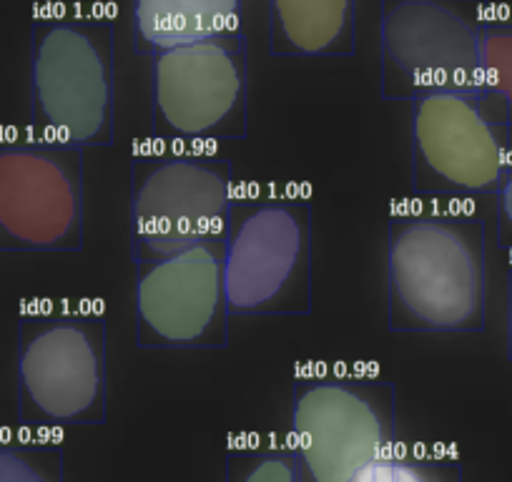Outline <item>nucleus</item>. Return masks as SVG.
<instances>
[{
  "label": "nucleus",
  "mask_w": 512,
  "mask_h": 482,
  "mask_svg": "<svg viewBox=\"0 0 512 482\" xmlns=\"http://www.w3.org/2000/svg\"><path fill=\"white\" fill-rule=\"evenodd\" d=\"M447 196L395 201L387 221L392 332L485 329V221Z\"/></svg>",
  "instance_id": "f257e3e1"
},
{
  "label": "nucleus",
  "mask_w": 512,
  "mask_h": 482,
  "mask_svg": "<svg viewBox=\"0 0 512 482\" xmlns=\"http://www.w3.org/2000/svg\"><path fill=\"white\" fill-rule=\"evenodd\" d=\"M31 129L51 144H113V26L46 13L31 26Z\"/></svg>",
  "instance_id": "f03ea898"
},
{
  "label": "nucleus",
  "mask_w": 512,
  "mask_h": 482,
  "mask_svg": "<svg viewBox=\"0 0 512 482\" xmlns=\"http://www.w3.org/2000/svg\"><path fill=\"white\" fill-rule=\"evenodd\" d=\"M106 317L91 307H36L18 319V420L26 427L103 425Z\"/></svg>",
  "instance_id": "7ed1b4c3"
},
{
  "label": "nucleus",
  "mask_w": 512,
  "mask_h": 482,
  "mask_svg": "<svg viewBox=\"0 0 512 482\" xmlns=\"http://www.w3.org/2000/svg\"><path fill=\"white\" fill-rule=\"evenodd\" d=\"M312 206L289 196L234 199L224 284L236 317L312 312Z\"/></svg>",
  "instance_id": "20e7f679"
},
{
  "label": "nucleus",
  "mask_w": 512,
  "mask_h": 482,
  "mask_svg": "<svg viewBox=\"0 0 512 482\" xmlns=\"http://www.w3.org/2000/svg\"><path fill=\"white\" fill-rule=\"evenodd\" d=\"M302 482H352L395 445V385L362 372H304L292 385Z\"/></svg>",
  "instance_id": "39448f33"
},
{
  "label": "nucleus",
  "mask_w": 512,
  "mask_h": 482,
  "mask_svg": "<svg viewBox=\"0 0 512 482\" xmlns=\"http://www.w3.org/2000/svg\"><path fill=\"white\" fill-rule=\"evenodd\" d=\"M128 236L136 264L164 259L224 234L231 164L211 151L146 146L131 156Z\"/></svg>",
  "instance_id": "423d86ee"
},
{
  "label": "nucleus",
  "mask_w": 512,
  "mask_h": 482,
  "mask_svg": "<svg viewBox=\"0 0 512 482\" xmlns=\"http://www.w3.org/2000/svg\"><path fill=\"white\" fill-rule=\"evenodd\" d=\"M412 106V191L420 196H495L512 166L507 111L482 88L415 98Z\"/></svg>",
  "instance_id": "0eeeda50"
},
{
  "label": "nucleus",
  "mask_w": 512,
  "mask_h": 482,
  "mask_svg": "<svg viewBox=\"0 0 512 482\" xmlns=\"http://www.w3.org/2000/svg\"><path fill=\"white\" fill-rule=\"evenodd\" d=\"M151 126L161 144L239 141L249 129L244 31L151 56Z\"/></svg>",
  "instance_id": "6e6552de"
},
{
  "label": "nucleus",
  "mask_w": 512,
  "mask_h": 482,
  "mask_svg": "<svg viewBox=\"0 0 512 482\" xmlns=\"http://www.w3.org/2000/svg\"><path fill=\"white\" fill-rule=\"evenodd\" d=\"M485 0H382L379 63L384 101L480 88Z\"/></svg>",
  "instance_id": "1a4fd4ad"
},
{
  "label": "nucleus",
  "mask_w": 512,
  "mask_h": 482,
  "mask_svg": "<svg viewBox=\"0 0 512 482\" xmlns=\"http://www.w3.org/2000/svg\"><path fill=\"white\" fill-rule=\"evenodd\" d=\"M83 149L0 144V252H81Z\"/></svg>",
  "instance_id": "9d476101"
},
{
  "label": "nucleus",
  "mask_w": 512,
  "mask_h": 482,
  "mask_svg": "<svg viewBox=\"0 0 512 482\" xmlns=\"http://www.w3.org/2000/svg\"><path fill=\"white\" fill-rule=\"evenodd\" d=\"M136 267V344L141 349H224L229 344L224 234Z\"/></svg>",
  "instance_id": "9b49d317"
},
{
  "label": "nucleus",
  "mask_w": 512,
  "mask_h": 482,
  "mask_svg": "<svg viewBox=\"0 0 512 482\" xmlns=\"http://www.w3.org/2000/svg\"><path fill=\"white\" fill-rule=\"evenodd\" d=\"M357 0H269V53L352 56Z\"/></svg>",
  "instance_id": "f8f14e48"
},
{
  "label": "nucleus",
  "mask_w": 512,
  "mask_h": 482,
  "mask_svg": "<svg viewBox=\"0 0 512 482\" xmlns=\"http://www.w3.org/2000/svg\"><path fill=\"white\" fill-rule=\"evenodd\" d=\"M244 0H131L134 48L154 56L166 48L241 31Z\"/></svg>",
  "instance_id": "ddd939ff"
},
{
  "label": "nucleus",
  "mask_w": 512,
  "mask_h": 482,
  "mask_svg": "<svg viewBox=\"0 0 512 482\" xmlns=\"http://www.w3.org/2000/svg\"><path fill=\"white\" fill-rule=\"evenodd\" d=\"M352 482H462V465L455 457L400 450L392 445Z\"/></svg>",
  "instance_id": "4468645a"
},
{
  "label": "nucleus",
  "mask_w": 512,
  "mask_h": 482,
  "mask_svg": "<svg viewBox=\"0 0 512 482\" xmlns=\"http://www.w3.org/2000/svg\"><path fill=\"white\" fill-rule=\"evenodd\" d=\"M224 482H302L292 445H239L226 452Z\"/></svg>",
  "instance_id": "2eb2a0df"
},
{
  "label": "nucleus",
  "mask_w": 512,
  "mask_h": 482,
  "mask_svg": "<svg viewBox=\"0 0 512 482\" xmlns=\"http://www.w3.org/2000/svg\"><path fill=\"white\" fill-rule=\"evenodd\" d=\"M480 88L505 106L512 126V21H487L480 43Z\"/></svg>",
  "instance_id": "dca6fc26"
},
{
  "label": "nucleus",
  "mask_w": 512,
  "mask_h": 482,
  "mask_svg": "<svg viewBox=\"0 0 512 482\" xmlns=\"http://www.w3.org/2000/svg\"><path fill=\"white\" fill-rule=\"evenodd\" d=\"M0 482H66L63 450L33 442H0Z\"/></svg>",
  "instance_id": "f3484780"
},
{
  "label": "nucleus",
  "mask_w": 512,
  "mask_h": 482,
  "mask_svg": "<svg viewBox=\"0 0 512 482\" xmlns=\"http://www.w3.org/2000/svg\"><path fill=\"white\" fill-rule=\"evenodd\" d=\"M497 201V244L505 252H512V166L502 179L500 191L495 194Z\"/></svg>",
  "instance_id": "a211bd4d"
},
{
  "label": "nucleus",
  "mask_w": 512,
  "mask_h": 482,
  "mask_svg": "<svg viewBox=\"0 0 512 482\" xmlns=\"http://www.w3.org/2000/svg\"><path fill=\"white\" fill-rule=\"evenodd\" d=\"M507 357L512 359V267L507 272Z\"/></svg>",
  "instance_id": "6ab92c4d"
}]
</instances>
